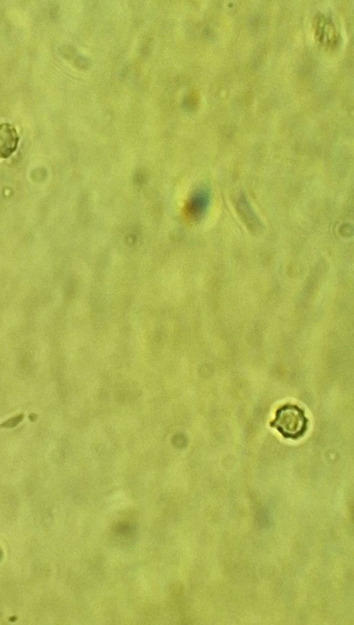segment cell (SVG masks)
<instances>
[{"label":"cell","mask_w":354,"mask_h":625,"mask_svg":"<svg viewBox=\"0 0 354 625\" xmlns=\"http://www.w3.org/2000/svg\"><path fill=\"white\" fill-rule=\"evenodd\" d=\"M308 421L301 408L295 405L286 404L277 410L275 419L270 425L275 428L285 438L296 440L306 432Z\"/></svg>","instance_id":"obj_1"},{"label":"cell","mask_w":354,"mask_h":625,"mask_svg":"<svg viewBox=\"0 0 354 625\" xmlns=\"http://www.w3.org/2000/svg\"><path fill=\"white\" fill-rule=\"evenodd\" d=\"M19 137L10 123H0V159L9 158L17 150Z\"/></svg>","instance_id":"obj_2"},{"label":"cell","mask_w":354,"mask_h":625,"mask_svg":"<svg viewBox=\"0 0 354 625\" xmlns=\"http://www.w3.org/2000/svg\"><path fill=\"white\" fill-rule=\"evenodd\" d=\"M234 202L237 213L247 227L254 231H260L263 227L262 222L256 215L246 197L241 193L236 197Z\"/></svg>","instance_id":"obj_3"},{"label":"cell","mask_w":354,"mask_h":625,"mask_svg":"<svg viewBox=\"0 0 354 625\" xmlns=\"http://www.w3.org/2000/svg\"><path fill=\"white\" fill-rule=\"evenodd\" d=\"M210 200L209 193L206 189H200L192 197L189 206V213L192 218L198 219L205 213Z\"/></svg>","instance_id":"obj_4"},{"label":"cell","mask_w":354,"mask_h":625,"mask_svg":"<svg viewBox=\"0 0 354 625\" xmlns=\"http://www.w3.org/2000/svg\"><path fill=\"white\" fill-rule=\"evenodd\" d=\"M23 419L24 414H19L3 422L2 424H1L0 426L5 428H12L18 425L23 420Z\"/></svg>","instance_id":"obj_5"}]
</instances>
